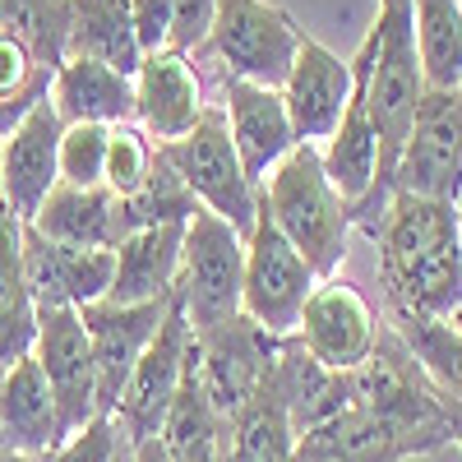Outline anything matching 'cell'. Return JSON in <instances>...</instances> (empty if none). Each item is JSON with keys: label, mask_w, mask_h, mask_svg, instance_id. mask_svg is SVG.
Listing matches in <instances>:
<instances>
[{"label": "cell", "mask_w": 462, "mask_h": 462, "mask_svg": "<svg viewBox=\"0 0 462 462\" xmlns=\"http://www.w3.org/2000/svg\"><path fill=\"white\" fill-rule=\"evenodd\" d=\"M370 236L393 315L448 319L462 305V217L457 204L393 189Z\"/></svg>", "instance_id": "6da1fadb"}, {"label": "cell", "mask_w": 462, "mask_h": 462, "mask_svg": "<svg viewBox=\"0 0 462 462\" xmlns=\"http://www.w3.org/2000/svg\"><path fill=\"white\" fill-rule=\"evenodd\" d=\"M420 97H426V74H420V56H416L411 0H379V14L370 28V65H365V111L379 139V185L370 204L356 213L361 222H370V231L393 195V176L411 139Z\"/></svg>", "instance_id": "7a4b0ae2"}, {"label": "cell", "mask_w": 462, "mask_h": 462, "mask_svg": "<svg viewBox=\"0 0 462 462\" xmlns=\"http://www.w3.org/2000/svg\"><path fill=\"white\" fill-rule=\"evenodd\" d=\"M259 208L278 222V231L300 250V259L315 268V278H337L352 241V208L324 176L319 148L296 143L287 158L268 171V180L254 189Z\"/></svg>", "instance_id": "3957f363"}, {"label": "cell", "mask_w": 462, "mask_h": 462, "mask_svg": "<svg viewBox=\"0 0 462 462\" xmlns=\"http://www.w3.org/2000/svg\"><path fill=\"white\" fill-rule=\"evenodd\" d=\"M245 291V236L226 217L199 208L185 222V250H180V282L176 300L195 337L222 328L241 315Z\"/></svg>", "instance_id": "277c9868"}, {"label": "cell", "mask_w": 462, "mask_h": 462, "mask_svg": "<svg viewBox=\"0 0 462 462\" xmlns=\"http://www.w3.org/2000/svg\"><path fill=\"white\" fill-rule=\"evenodd\" d=\"M305 28L268 0H217L213 32H208V51L222 60L226 79H245L259 88H278L287 84V74L296 65Z\"/></svg>", "instance_id": "5b68a950"}, {"label": "cell", "mask_w": 462, "mask_h": 462, "mask_svg": "<svg viewBox=\"0 0 462 462\" xmlns=\"http://www.w3.org/2000/svg\"><path fill=\"white\" fill-rule=\"evenodd\" d=\"M158 152H162L167 167L189 185V195H195L208 213L226 217L231 226L241 231V236H250L254 217H259V195H254V185H250V176H245V167H241L236 143H231L222 102L208 106V111L199 116V125L189 130L185 139L162 143Z\"/></svg>", "instance_id": "8992f818"}, {"label": "cell", "mask_w": 462, "mask_h": 462, "mask_svg": "<svg viewBox=\"0 0 462 462\" xmlns=\"http://www.w3.org/2000/svg\"><path fill=\"white\" fill-rule=\"evenodd\" d=\"M315 268L300 259V250L278 231V222L259 208L254 231L245 236V291L241 315L259 324L268 337H291L300 328V310L315 291Z\"/></svg>", "instance_id": "52a82bcc"}, {"label": "cell", "mask_w": 462, "mask_h": 462, "mask_svg": "<svg viewBox=\"0 0 462 462\" xmlns=\"http://www.w3.org/2000/svg\"><path fill=\"white\" fill-rule=\"evenodd\" d=\"M189 324H185V310H180V300L171 296V310L158 328V337L148 342V352L139 356L130 383H125V393L121 402H116L111 420L121 426V435L130 439V448L139 444H152V439H162V426H167V416H171V402L180 393V383H185V365H189Z\"/></svg>", "instance_id": "ba28073f"}, {"label": "cell", "mask_w": 462, "mask_h": 462, "mask_svg": "<svg viewBox=\"0 0 462 462\" xmlns=\"http://www.w3.org/2000/svg\"><path fill=\"white\" fill-rule=\"evenodd\" d=\"M278 342L282 337H268L245 315H236L231 324H222L204 337H189V365H195V379H199L204 398L213 402V411L226 420V426L241 416V407L263 383Z\"/></svg>", "instance_id": "9c48e42d"}, {"label": "cell", "mask_w": 462, "mask_h": 462, "mask_svg": "<svg viewBox=\"0 0 462 462\" xmlns=\"http://www.w3.org/2000/svg\"><path fill=\"white\" fill-rule=\"evenodd\" d=\"M296 337L324 370L352 374L374 356V342H379L374 305L346 278H324V282H315L310 300H305Z\"/></svg>", "instance_id": "30bf717a"}, {"label": "cell", "mask_w": 462, "mask_h": 462, "mask_svg": "<svg viewBox=\"0 0 462 462\" xmlns=\"http://www.w3.org/2000/svg\"><path fill=\"white\" fill-rule=\"evenodd\" d=\"M393 189H407V195L420 199H444V204L462 199V93L426 88Z\"/></svg>", "instance_id": "8fae6325"}, {"label": "cell", "mask_w": 462, "mask_h": 462, "mask_svg": "<svg viewBox=\"0 0 462 462\" xmlns=\"http://www.w3.org/2000/svg\"><path fill=\"white\" fill-rule=\"evenodd\" d=\"M32 356L47 374V389L60 411V430L74 435L84 430L97 407V365H93V342L84 328L79 310H37V337H32Z\"/></svg>", "instance_id": "7c38bea8"}, {"label": "cell", "mask_w": 462, "mask_h": 462, "mask_svg": "<svg viewBox=\"0 0 462 462\" xmlns=\"http://www.w3.org/2000/svg\"><path fill=\"white\" fill-rule=\"evenodd\" d=\"M60 134L65 121L47 97L32 116H23L19 130L0 139V204L19 222H32L47 195L60 185Z\"/></svg>", "instance_id": "4fadbf2b"}, {"label": "cell", "mask_w": 462, "mask_h": 462, "mask_svg": "<svg viewBox=\"0 0 462 462\" xmlns=\"http://www.w3.org/2000/svg\"><path fill=\"white\" fill-rule=\"evenodd\" d=\"M352 88H356L352 60H342L337 51H328L324 42H315V37L305 32L296 65L282 84V102H287V116H291L296 143L324 148L333 139V130L342 125V111L352 102Z\"/></svg>", "instance_id": "5bb4252c"}, {"label": "cell", "mask_w": 462, "mask_h": 462, "mask_svg": "<svg viewBox=\"0 0 462 462\" xmlns=\"http://www.w3.org/2000/svg\"><path fill=\"white\" fill-rule=\"evenodd\" d=\"M171 310V300H148V305H111V300H97L88 305L84 315V328H88V342H93V365H97V407L102 416L116 411L121 402L125 383L139 365V356L148 352V342L158 337L162 319Z\"/></svg>", "instance_id": "9a60e30c"}, {"label": "cell", "mask_w": 462, "mask_h": 462, "mask_svg": "<svg viewBox=\"0 0 462 462\" xmlns=\"http://www.w3.org/2000/svg\"><path fill=\"white\" fill-rule=\"evenodd\" d=\"M208 111L204 102V84L189 56L180 51H152L143 56L139 74H134V125L152 139V143H176L199 125V116Z\"/></svg>", "instance_id": "2e32d148"}, {"label": "cell", "mask_w": 462, "mask_h": 462, "mask_svg": "<svg viewBox=\"0 0 462 462\" xmlns=\"http://www.w3.org/2000/svg\"><path fill=\"white\" fill-rule=\"evenodd\" d=\"M222 111H226V130L231 143L241 152V167L250 185L259 189L287 152L296 148V130L278 88H259L245 79H222Z\"/></svg>", "instance_id": "e0dca14e"}, {"label": "cell", "mask_w": 462, "mask_h": 462, "mask_svg": "<svg viewBox=\"0 0 462 462\" xmlns=\"http://www.w3.org/2000/svg\"><path fill=\"white\" fill-rule=\"evenodd\" d=\"M439 453L435 439H420L365 407H352L324 426L296 435V462H407Z\"/></svg>", "instance_id": "ac0fdd59"}, {"label": "cell", "mask_w": 462, "mask_h": 462, "mask_svg": "<svg viewBox=\"0 0 462 462\" xmlns=\"http://www.w3.org/2000/svg\"><path fill=\"white\" fill-rule=\"evenodd\" d=\"M365 65H370V32L361 51L352 56V74H356V88H352V102L342 111V125L333 130V139L319 148V162H324V176L337 195L346 199L352 217L370 204L374 185H379V139H374V125H370V111H365Z\"/></svg>", "instance_id": "d6986e66"}, {"label": "cell", "mask_w": 462, "mask_h": 462, "mask_svg": "<svg viewBox=\"0 0 462 462\" xmlns=\"http://www.w3.org/2000/svg\"><path fill=\"white\" fill-rule=\"evenodd\" d=\"M60 439L65 430H60L56 398L47 389L37 356L28 352L0 374V448L23 457H51Z\"/></svg>", "instance_id": "ffe728a7"}, {"label": "cell", "mask_w": 462, "mask_h": 462, "mask_svg": "<svg viewBox=\"0 0 462 462\" xmlns=\"http://www.w3.org/2000/svg\"><path fill=\"white\" fill-rule=\"evenodd\" d=\"M51 106L65 125H125L134 121V79L111 65L65 56L51 74Z\"/></svg>", "instance_id": "44dd1931"}, {"label": "cell", "mask_w": 462, "mask_h": 462, "mask_svg": "<svg viewBox=\"0 0 462 462\" xmlns=\"http://www.w3.org/2000/svg\"><path fill=\"white\" fill-rule=\"evenodd\" d=\"M180 250L185 226H148L116 245V278L106 300L111 305H148L171 300L180 282Z\"/></svg>", "instance_id": "7402d4cb"}, {"label": "cell", "mask_w": 462, "mask_h": 462, "mask_svg": "<svg viewBox=\"0 0 462 462\" xmlns=\"http://www.w3.org/2000/svg\"><path fill=\"white\" fill-rule=\"evenodd\" d=\"M28 226L37 236H47L51 245H69V250H116L125 241L121 199L106 185H97V189L56 185Z\"/></svg>", "instance_id": "603a6c76"}, {"label": "cell", "mask_w": 462, "mask_h": 462, "mask_svg": "<svg viewBox=\"0 0 462 462\" xmlns=\"http://www.w3.org/2000/svg\"><path fill=\"white\" fill-rule=\"evenodd\" d=\"M65 56H84L134 79L143 47L134 37L130 0H65Z\"/></svg>", "instance_id": "cb8c5ba5"}, {"label": "cell", "mask_w": 462, "mask_h": 462, "mask_svg": "<svg viewBox=\"0 0 462 462\" xmlns=\"http://www.w3.org/2000/svg\"><path fill=\"white\" fill-rule=\"evenodd\" d=\"M226 462H296L291 402L282 393L273 365H268V374L254 389V398L241 407V416L231 420V457Z\"/></svg>", "instance_id": "d4e9b609"}, {"label": "cell", "mask_w": 462, "mask_h": 462, "mask_svg": "<svg viewBox=\"0 0 462 462\" xmlns=\"http://www.w3.org/2000/svg\"><path fill=\"white\" fill-rule=\"evenodd\" d=\"M37 305L23 278V222L0 204V370L32 352Z\"/></svg>", "instance_id": "484cf974"}, {"label": "cell", "mask_w": 462, "mask_h": 462, "mask_svg": "<svg viewBox=\"0 0 462 462\" xmlns=\"http://www.w3.org/2000/svg\"><path fill=\"white\" fill-rule=\"evenodd\" d=\"M162 448L171 462H226L231 457V426L204 398L195 365H185V383L162 426Z\"/></svg>", "instance_id": "4316f807"}, {"label": "cell", "mask_w": 462, "mask_h": 462, "mask_svg": "<svg viewBox=\"0 0 462 462\" xmlns=\"http://www.w3.org/2000/svg\"><path fill=\"white\" fill-rule=\"evenodd\" d=\"M416 56L430 93H462V0H411Z\"/></svg>", "instance_id": "83f0119b"}, {"label": "cell", "mask_w": 462, "mask_h": 462, "mask_svg": "<svg viewBox=\"0 0 462 462\" xmlns=\"http://www.w3.org/2000/svg\"><path fill=\"white\" fill-rule=\"evenodd\" d=\"M393 333L407 342V352L416 365L426 370V379L453 402H462V333L448 319H416V315H393Z\"/></svg>", "instance_id": "f1b7e54d"}, {"label": "cell", "mask_w": 462, "mask_h": 462, "mask_svg": "<svg viewBox=\"0 0 462 462\" xmlns=\"http://www.w3.org/2000/svg\"><path fill=\"white\" fill-rule=\"evenodd\" d=\"M204 204L189 195V185L167 167V158L158 152V171L152 180L139 189L134 199H121V231L134 236V231H148V226H185Z\"/></svg>", "instance_id": "f546056e"}, {"label": "cell", "mask_w": 462, "mask_h": 462, "mask_svg": "<svg viewBox=\"0 0 462 462\" xmlns=\"http://www.w3.org/2000/svg\"><path fill=\"white\" fill-rule=\"evenodd\" d=\"M0 32L56 69L65 60V0H0Z\"/></svg>", "instance_id": "4dcf8cb0"}, {"label": "cell", "mask_w": 462, "mask_h": 462, "mask_svg": "<svg viewBox=\"0 0 462 462\" xmlns=\"http://www.w3.org/2000/svg\"><path fill=\"white\" fill-rule=\"evenodd\" d=\"M152 171H158V143H152L134 121L111 125V139H106V189L111 195L134 199L152 180Z\"/></svg>", "instance_id": "1f68e13d"}, {"label": "cell", "mask_w": 462, "mask_h": 462, "mask_svg": "<svg viewBox=\"0 0 462 462\" xmlns=\"http://www.w3.org/2000/svg\"><path fill=\"white\" fill-rule=\"evenodd\" d=\"M106 139H111V125H65L60 185H74V189L106 185Z\"/></svg>", "instance_id": "d6a6232c"}, {"label": "cell", "mask_w": 462, "mask_h": 462, "mask_svg": "<svg viewBox=\"0 0 462 462\" xmlns=\"http://www.w3.org/2000/svg\"><path fill=\"white\" fill-rule=\"evenodd\" d=\"M130 439L121 435L111 416H93L84 430H74L56 444V453L47 462H130Z\"/></svg>", "instance_id": "836d02e7"}, {"label": "cell", "mask_w": 462, "mask_h": 462, "mask_svg": "<svg viewBox=\"0 0 462 462\" xmlns=\"http://www.w3.org/2000/svg\"><path fill=\"white\" fill-rule=\"evenodd\" d=\"M213 14H217V0H176L167 51L195 56V51L208 42V32H213Z\"/></svg>", "instance_id": "e575fe53"}, {"label": "cell", "mask_w": 462, "mask_h": 462, "mask_svg": "<svg viewBox=\"0 0 462 462\" xmlns=\"http://www.w3.org/2000/svg\"><path fill=\"white\" fill-rule=\"evenodd\" d=\"M171 14H176V0H130V19H134V37H139L143 56L167 51Z\"/></svg>", "instance_id": "d590c367"}, {"label": "cell", "mask_w": 462, "mask_h": 462, "mask_svg": "<svg viewBox=\"0 0 462 462\" xmlns=\"http://www.w3.org/2000/svg\"><path fill=\"white\" fill-rule=\"evenodd\" d=\"M130 462H171V457H167L162 439H152V444H139V448L130 453Z\"/></svg>", "instance_id": "8d00e7d4"}, {"label": "cell", "mask_w": 462, "mask_h": 462, "mask_svg": "<svg viewBox=\"0 0 462 462\" xmlns=\"http://www.w3.org/2000/svg\"><path fill=\"white\" fill-rule=\"evenodd\" d=\"M448 420H453V444L462 448V402H453V398H448Z\"/></svg>", "instance_id": "74e56055"}, {"label": "cell", "mask_w": 462, "mask_h": 462, "mask_svg": "<svg viewBox=\"0 0 462 462\" xmlns=\"http://www.w3.org/2000/svg\"><path fill=\"white\" fill-rule=\"evenodd\" d=\"M0 462H47V457H23V453H5V448H0Z\"/></svg>", "instance_id": "f35d334b"}, {"label": "cell", "mask_w": 462, "mask_h": 462, "mask_svg": "<svg viewBox=\"0 0 462 462\" xmlns=\"http://www.w3.org/2000/svg\"><path fill=\"white\" fill-rule=\"evenodd\" d=\"M448 324H453V328H457V333H462V305H457V310H453V315H448Z\"/></svg>", "instance_id": "ab89813d"}, {"label": "cell", "mask_w": 462, "mask_h": 462, "mask_svg": "<svg viewBox=\"0 0 462 462\" xmlns=\"http://www.w3.org/2000/svg\"><path fill=\"white\" fill-rule=\"evenodd\" d=\"M457 217H462V199H457Z\"/></svg>", "instance_id": "60d3db41"}]
</instances>
